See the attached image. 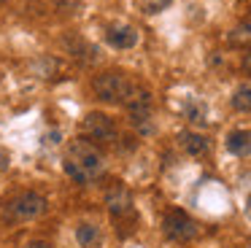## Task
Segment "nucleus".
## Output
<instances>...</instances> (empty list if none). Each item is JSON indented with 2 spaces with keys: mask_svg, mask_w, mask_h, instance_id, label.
I'll return each mask as SVG.
<instances>
[{
  "mask_svg": "<svg viewBox=\"0 0 251 248\" xmlns=\"http://www.w3.org/2000/svg\"><path fill=\"white\" fill-rule=\"evenodd\" d=\"M105 41L111 43L114 49H132L138 43V30L132 25H125V22H119V25H111L108 30H105Z\"/></svg>",
  "mask_w": 251,
  "mask_h": 248,
  "instance_id": "nucleus-8",
  "label": "nucleus"
},
{
  "mask_svg": "<svg viewBox=\"0 0 251 248\" xmlns=\"http://www.w3.org/2000/svg\"><path fill=\"white\" fill-rule=\"evenodd\" d=\"M127 105V116H130V124L138 129L141 135H149L154 132V124H151V92L141 89V86H135V92L130 95V100L125 102Z\"/></svg>",
  "mask_w": 251,
  "mask_h": 248,
  "instance_id": "nucleus-5",
  "label": "nucleus"
},
{
  "mask_svg": "<svg viewBox=\"0 0 251 248\" xmlns=\"http://www.w3.org/2000/svg\"><path fill=\"white\" fill-rule=\"evenodd\" d=\"M186 119H189V122H195V124H202V122H205V105H202V102H197V100L186 102Z\"/></svg>",
  "mask_w": 251,
  "mask_h": 248,
  "instance_id": "nucleus-15",
  "label": "nucleus"
},
{
  "mask_svg": "<svg viewBox=\"0 0 251 248\" xmlns=\"http://www.w3.org/2000/svg\"><path fill=\"white\" fill-rule=\"evenodd\" d=\"M229 105L240 113H251V84H240L229 97Z\"/></svg>",
  "mask_w": 251,
  "mask_h": 248,
  "instance_id": "nucleus-12",
  "label": "nucleus"
},
{
  "mask_svg": "<svg viewBox=\"0 0 251 248\" xmlns=\"http://www.w3.org/2000/svg\"><path fill=\"white\" fill-rule=\"evenodd\" d=\"M162 232L176 243H189V240H195V237L200 235V226H197V221L192 219L189 213H184V210L176 208V210H168V213H165Z\"/></svg>",
  "mask_w": 251,
  "mask_h": 248,
  "instance_id": "nucleus-6",
  "label": "nucleus"
},
{
  "mask_svg": "<svg viewBox=\"0 0 251 248\" xmlns=\"http://www.w3.org/2000/svg\"><path fill=\"white\" fill-rule=\"evenodd\" d=\"M81 132L87 140H92L95 146H114L119 140V129H116V122L103 111H92L84 116L81 122Z\"/></svg>",
  "mask_w": 251,
  "mask_h": 248,
  "instance_id": "nucleus-4",
  "label": "nucleus"
},
{
  "mask_svg": "<svg viewBox=\"0 0 251 248\" xmlns=\"http://www.w3.org/2000/svg\"><path fill=\"white\" fill-rule=\"evenodd\" d=\"M76 243L81 248H98L100 246V229L92 221H81L76 226Z\"/></svg>",
  "mask_w": 251,
  "mask_h": 248,
  "instance_id": "nucleus-11",
  "label": "nucleus"
},
{
  "mask_svg": "<svg viewBox=\"0 0 251 248\" xmlns=\"http://www.w3.org/2000/svg\"><path fill=\"white\" fill-rule=\"evenodd\" d=\"M8 165H11V156H8L6 149H0V173L8 170Z\"/></svg>",
  "mask_w": 251,
  "mask_h": 248,
  "instance_id": "nucleus-17",
  "label": "nucleus"
},
{
  "mask_svg": "<svg viewBox=\"0 0 251 248\" xmlns=\"http://www.w3.org/2000/svg\"><path fill=\"white\" fill-rule=\"evenodd\" d=\"M240 68H243L246 73H251V49L243 54V59H240Z\"/></svg>",
  "mask_w": 251,
  "mask_h": 248,
  "instance_id": "nucleus-18",
  "label": "nucleus"
},
{
  "mask_svg": "<svg viewBox=\"0 0 251 248\" xmlns=\"http://www.w3.org/2000/svg\"><path fill=\"white\" fill-rule=\"evenodd\" d=\"M65 49H68V51H71L76 59H89V51H92V49H89V43L81 41V38H68V41H65Z\"/></svg>",
  "mask_w": 251,
  "mask_h": 248,
  "instance_id": "nucleus-14",
  "label": "nucleus"
},
{
  "mask_svg": "<svg viewBox=\"0 0 251 248\" xmlns=\"http://www.w3.org/2000/svg\"><path fill=\"white\" fill-rule=\"evenodd\" d=\"M49 202L38 192H22L6 202V219L8 221H35L46 213Z\"/></svg>",
  "mask_w": 251,
  "mask_h": 248,
  "instance_id": "nucleus-3",
  "label": "nucleus"
},
{
  "mask_svg": "<svg viewBox=\"0 0 251 248\" xmlns=\"http://www.w3.org/2000/svg\"><path fill=\"white\" fill-rule=\"evenodd\" d=\"M54 8L62 14H76L81 8V0H54Z\"/></svg>",
  "mask_w": 251,
  "mask_h": 248,
  "instance_id": "nucleus-16",
  "label": "nucleus"
},
{
  "mask_svg": "<svg viewBox=\"0 0 251 248\" xmlns=\"http://www.w3.org/2000/svg\"><path fill=\"white\" fill-rule=\"evenodd\" d=\"M227 41L232 43V46H249V43H251V19L238 22V25L229 30Z\"/></svg>",
  "mask_w": 251,
  "mask_h": 248,
  "instance_id": "nucleus-13",
  "label": "nucleus"
},
{
  "mask_svg": "<svg viewBox=\"0 0 251 248\" xmlns=\"http://www.w3.org/2000/svg\"><path fill=\"white\" fill-rule=\"evenodd\" d=\"M178 146L189 156H202V154H208V149H211V140H208L202 132L184 129V132H178Z\"/></svg>",
  "mask_w": 251,
  "mask_h": 248,
  "instance_id": "nucleus-9",
  "label": "nucleus"
},
{
  "mask_svg": "<svg viewBox=\"0 0 251 248\" xmlns=\"http://www.w3.org/2000/svg\"><path fill=\"white\" fill-rule=\"evenodd\" d=\"M25 248H51L49 243H44V240H33V243H27Z\"/></svg>",
  "mask_w": 251,
  "mask_h": 248,
  "instance_id": "nucleus-19",
  "label": "nucleus"
},
{
  "mask_svg": "<svg viewBox=\"0 0 251 248\" xmlns=\"http://www.w3.org/2000/svg\"><path fill=\"white\" fill-rule=\"evenodd\" d=\"M65 173L73 178L76 183H92L98 181L105 173V154L81 135V138H73L65 146V162H62Z\"/></svg>",
  "mask_w": 251,
  "mask_h": 248,
  "instance_id": "nucleus-1",
  "label": "nucleus"
},
{
  "mask_svg": "<svg viewBox=\"0 0 251 248\" xmlns=\"http://www.w3.org/2000/svg\"><path fill=\"white\" fill-rule=\"evenodd\" d=\"M227 151L235 156H251V132L249 129H232L227 135Z\"/></svg>",
  "mask_w": 251,
  "mask_h": 248,
  "instance_id": "nucleus-10",
  "label": "nucleus"
},
{
  "mask_svg": "<svg viewBox=\"0 0 251 248\" xmlns=\"http://www.w3.org/2000/svg\"><path fill=\"white\" fill-rule=\"evenodd\" d=\"M105 208L114 219H127L132 216V194L127 192V186L114 183V186L105 192Z\"/></svg>",
  "mask_w": 251,
  "mask_h": 248,
  "instance_id": "nucleus-7",
  "label": "nucleus"
},
{
  "mask_svg": "<svg viewBox=\"0 0 251 248\" xmlns=\"http://www.w3.org/2000/svg\"><path fill=\"white\" fill-rule=\"evenodd\" d=\"M92 92L98 100L119 105V102L130 100V95L135 92V84L119 70H105V73H98L92 78Z\"/></svg>",
  "mask_w": 251,
  "mask_h": 248,
  "instance_id": "nucleus-2",
  "label": "nucleus"
},
{
  "mask_svg": "<svg viewBox=\"0 0 251 248\" xmlns=\"http://www.w3.org/2000/svg\"><path fill=\"white\" fill-rule=\"evenodd\" d=\"M246 205H249V216H251V194H249V202H246Z\"/></svg>",
  "mask_w": 251,
  "mask_h": 248,
  "instance_id": "nucleus-20",
  "label": "nucleus"
}]
</instances>
